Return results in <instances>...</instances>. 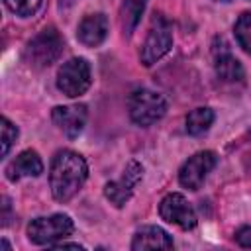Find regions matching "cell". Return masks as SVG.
<instances>
[{"instance_id":"6da1fadb","label":"cell","mask_w":251,"mask_h":251,"mask_svg":"<svg viewBox=\"0 0 251 251\" xmlns=\"http://www.w3.org/2000/svg\"><path fill=\"white\" fill-rule=\"evenodd\" d=\"M88 176V165L82 155L71 149L59 151L51 161L49 171V186L51 194L57 202L71 200L84 184Z\"/></svg>"},{"instance_id":"7a4b0ae2","label":"cell","mask_w":251,"mask_h":251,"mask_svg":"<svg viewBox=\"0 0 251 251\" xmlns=\"http://www.w3.org/2000/svg\"><path fill=\"white\" fill-rule=\"evenodd\" d=\"M63 37L55 27L41 29L24 49V61L35 69H45L55 63L63 53Z\"/></svg>"},{"instance_id":"3957f363","label":"cell","mask_w":251,"mask_h":251,"mask_svg":"<svg viewBox=\"0 0 251 251\" xmlns=\"http://www.w3.org/2000/svg\"><path fill=\"white\" fill-rule=\"evenodd\" d=\"M127 108H129L131 122L141 126V127H147V126H153L155 122H159L165 116L167 100L163 98V94H159L155 90L137 88L129 94Z\"/></svg>"},{"instance_id":"277c9868","label":"cell","mask_w":251,"mask_h":251,"mask_svg":"<svg viewBox=\"0 0 251 251\" xmlns=\"http://www.w3.org/2000/svg\"><path fill=\"white\" fill-rule=\"evenodd\" d=\"M75 224L67 214H53V216H41L31 220L27 226V237L35 245H53L59 239H65L73 233Z\"/></svg>"},{"instance_id":"5b68a950","label":"cell","mask_w":251,"mask_h":251,"mask_svg":"<svg viewBox=\"0 0 251 251\" xmlns=\"http://www.w3.org/2000/svg\"><path fill=\"white\" fill-rule=\"evenodd\" d=\"M90 82H92L90 65L82 57L69 59L67 63L61 65L57 73V88L69 98H76L84 94L90 88Z\"/></svg>"},{"instance_id":"8992f818","label":"cell","mask_w":251,"mask_h":251,"mask_svg":"<svg viewBox=\"0 0 251 251\" xmlns=\"http://www.w3.org/2000/svg\"><path fill=\"white\" fill-rule=\"evenodd\" d=\"M173 47V31H171V25L169 22L163 18V16H157L153 18L151 22V27H149V33L141 45V51H139V59L145 67H151L155 65L161 57H165L169 53V49Z\"/></svg>"},{"instance_id":"52a82bcc","label":"cell","mask_w":251,"mask_h":251,"mask_svg":"<svg viewBox=\"0 0 251 251\" xmlns=\"http://www.w3.org/2000/svg\"><path fill=\"white\" fill-rule=\"evenodd\" d=\"M216 153L214 151H198L194 153L178 171V182L188 190H198L206 180L208 173L216 167Z\"/></svg>"},{"instance_id":"ba28073f","label":"cell","mask_w":251,"mask_h":251,"mask_svg":"<svg viewBox=\"0 0 251 251\" xmlns=\"http://www.w3.org/2000/svg\"><path fill=\"white\" fill-rule=\"evenodd\" d=\"M159 214L165 222L178 226L180 229H192L198 222L194 208L188 204V200L182 194H167L159 204Z\"/></svg>"},{"instance_id":"9c48e42d","label":"cell","mask_w":251,"mask_h":251,"mask_svg":"<svg viewBox=\"0 0 251 251\" xmlns=\"http://www.w3.org/2000/svg\"><path fill=\"white\" fill-rule=\"evenodd\" d=\"M141 176H143V167H141V163L129 161L120 180L106 182V186H104V196H106L116 208H122V206L131 198L133 188H135V184L141 180Z\"/></svg>"},{"instance_id":"30bf717a","label":"cell","mask_w":251,"mask_h":251,"mask_svg":"<svg viewBox=\"0 0 251 251\" xmlns=\"http://www.w3.org/2000/svg\"><path fill=\"white\" fill-rule=\"evenodd\" d=\"M51 120L69 139H75L78 137V133L86 124V106L84 104L55 106L51 112Z\"/></svg>"},{"instance_id":"8fae6325","label":"cell","mask_w":251,"mask_h":251,"mask_svg":"<svg viewBox=\"0 0 251 251\" xmlns=\"http://www.w3.org/2000/svg\"><path fill=\"white\" fill-rule=\"evenodd\" d=\"M108 35V18L104 14H88L76 27V37L86 47H98Z\"/></svg>"},{"instance_id":"7c38bea8","label":"cell","mask_w":251,"mask_h":251,"mask_svg":"<svg viewBox=\"0 0 251 251\" xmlns=\"http://www.w3.org/2000/svg\"><path fill=\"white\" fill-rule=\"evenodd\" d=\"M43 173V163L39 159V155L31 149L22 151L14 161H10V165L6 167V178L10 182H16L24 176H39Z\"/></svg>"},{"instance_id":"4fadbf2b","label":"cell","mask_w":251,"mask_h":251,"mask_svg":"<svg viewBox=\"0 0 251 251\" xmlns=\"http://www.w3.org/2000/svg\"><path fill=\"white\" fill-rule=\"evenodd\" d=\"M133 251H143V249H173V239L171 235L157 227V226H145L135 231L133 241H131Z\"/></svg>"},{"instance_id":"5bb4252c","label":"cell","mask_w":251,"mask_h":251,"mask_svg":"<svg viewBox=\"0 0 251 251\" xmlns=\"http://www.w3.org/2000/svg\"><path fill=\"white\" fill-rule=\"evenodd\" d=\"M214 71H216L218 78L224 80V82H239V80H243V67L226 49V45H224V49L220 53L214 51Z\"/></svg>"},{"instance_id":"9a60e30c","label":"cell","mask_w":251,"mask_h":251,"mask_svg":"<svg viewBox=\"0 0 251 251\" xmlns=\"http://www.w3.org/2000/svg\"><path fill=\"white\" fill-rule=\"evenodd\" d=\"M214 124V112L210 108H194L186 116V131L190 135H202Z\"/></svg>"},{"instance_id":"2e32d148","label":"cell","mask_w":251,"mask_h":251,"mask_svg":"<svg viewBox=\"0 0 251 251\" xmlns=\"http://www.w3.org/2000/svg\"><path fill=\"white\" fill-rule=\"evenodd\" d=\"M147 0H126L124 8H122V22H124V29L127 35H131V31L135 29V25L139 24V18L145 10Z\"/></svg>"},{"instance_id":"e0dca14e","label":"cell","mask_w":251,"mask_h":251,"mask_svg":"<svg viewBox=\"0 0 251 251\" xmlns=\"http://www.w3.org/2000/svg\"><path fill=\"white\" fill-rule=\"evenodd\" d=\"M233 33H235L239 47L251 55V12H243L237 18V22L233 25Z\"/></svg>"},{"instance_id":"ac0fdd59","label":"cell","mask_w":251,"mask_h":251,"mask_svg":"<svg viewBox=\"0 0 251 251\" xmlns=\"http://www.w3.org/2000/svg\"><path fill=\"white\" fill-rule=\"evenodd\" d=\"M4 2L16 16H22V18L33 16L41 6V0H4Z\"/></svg>"},{"instance_id":"d6986e66","label":"cell","mask_w":251,"mask_h":251,"mask_svg":"<svg viewBox=\"0 0 251 251\" xmlns=\"http://www.w3.org/2000/svg\"><path fill=\"white\" fill-rule=\"evenodd\" d=\"M16 139H18V127L8 118H2V157L8 155Z\"/></svg>"},{"instance_id":"ffe728a7","label":"cell","mask_w":251,"mask_h":251,"mask_svg":"<svg viewBox=\"0 0 251 251\" xmlns=\"http://www.w3.org/2000/svg\"><path fill=\"white\" fill-rule=\"evenodd\" d=\"M235 241H237L241 247H251V226H245V227L237 229Z\"/></svg>"},{"instance_id":"44dd1931","label":"cell","mask_w":251,"mask_h":251,"mask_svg":"<svg viewBox=\"0 0 251 251\" xmlns=\"http://www.w3.org/2000/svg\"><path fill=\"white\" fill-rule=\"evenodd\" d=\"M220 2H229V0H220Z\"/></svg>"}]
</instances>
